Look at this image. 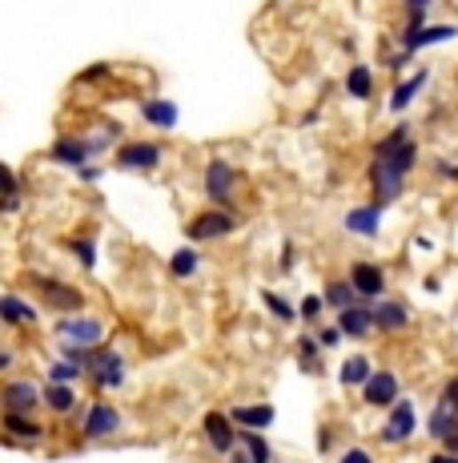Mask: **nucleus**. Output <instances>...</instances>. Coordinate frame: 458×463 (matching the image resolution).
<instances>
[{"instance_id": "f257e3e1", "label": "nucleus", "mask_w": 458, "mask_h": 463, "mask_svg": "<svg viewBox=\"0 0 458 463\" xmlns=\"http://www.w3.org/2000/svg\"><path fill=\"white\" fill-rule=\"evenodd\" d=\"M25 282L36 290V298H41L49 310H57V315H81V310H85V290L73 286V282L52 279V274H36V271H28Z\"/></svg>"}, {"instance_id": "f03ea898", "label": "nucleus", "mask_w": 458, "mask_h": 463, "mask_svg": "<svg viewBox=\"0 0 458 463\" xmlns=\"http://www.w3.org/2000/svg\"><path fill=\"white\" fill-rule=\"evenodd\" d=\"M125 428V415L117 403L109 399H93L89 407H81V439L89 443H101V439H113Z\"/></svg>"}, {"instance_id": "7ed1b4c3", "label": "nucleus", "mask_w": 458, "mask_h": 463, "mask_svg": "<svg viewBox=\"0 0 458 463\" xmlns=\"http://www.w3.org/2000/svg\"><path fill=\"white\" fill-rule=\"evenodd\" d=\"M89 379H93L97 391H117V387H125V379H129V363H125V355L117 347L101 342V347L93 350V363H89Z\"/></svg>"}, {"instance_id": "20e7f679", "label": "nucleus", "mask_w": 458, "mask_h": 463, "mask_svg": "<svg viewBox=\"0 0 458 463\" xmlns=\"http://www.w3.org/2000/svg\"><path fill=\"white\" fill-rule=\"evenodd\" d=\"M36 407H41V383H33V379L0 383V415H36Z\"/></svg>"}, {"instance_id": "39448f33", "label": "nucleus", "mask_w": 458, "mask_h": 463, "mask_svg": "<svg viewBox=\"0 0 458 463\" xmlns=\"http://www.w3.org/2000/svg\"><path fill=\"white\" fill-rule=\"evenodd\" d=\"M52 331H57V339L77 342V347H89V350L101 347V339H105V323L93 315H57Z\"/></svg>"}, {"instance_id": "423d86ee", "label": "nucleus", "mask_w": 458, "mask_h": 463, "mask_svg": "<svg viewBox=\"0 0 458 463\" xmlns=\"http://www.w3.org/2000/svg\"><path fill=\"white\" fill-rule=\"evenodd\" d=\"M415 431H418V411H415V403L410 399H398L394 407L386 411V423H382V443L386 447H402V443H410L415 439Z\"/></svg>"}, {"instance_id": "0eeeda50", "label": "nucleus", "mask_w": 458, "mask_h": 463, "mask_svg": "<svg viewBox=\"0 0 458 463\" xmlns=\"http://www.w3.org/2000/svg\"><path fill=\"white\" fill-rule=\"evenodd\" d=\"M201 436H206V447L217 459H225L237 447V428L229 420V411H206L201 415Z\"/></svg>"}, {"instance_id": "6e6552de", "label": "nucleus", "mask_w": 458, "mask_h": 463, "mask_svg": "<svg viewBox=\"0 0 458 463\" xmlns=\"http://www.w3.org/2000/svg\"><path fill=\"white\" fill-rule=\"evenodd\" d=\"M237 230V218H234V210H206V214H198V218L185 226V238L190 242H213V238H229Z\"/></svg>"}, {"instance_id": "1a4fd4ad", "label": "nucleus", "mask_w": 458, "mask_h": 463, "mask_svg": "<svg viewBox=\"0 0 458 463\" xmlns=\"http://www.w3.org/2000/svg\"><path fill=\"white\" fill-rule=\"evenodd\" d=\"M234 190H237L234 166H229L225 158H213L206 166V198L213 201L217 210H225V206H229V198H234Z\"/></svg>"}, {"instance_id": "9d476101", "label": "nucleus", "mask_w": 458, "mask_h": 463, "mask_svg": "<svg viewBox=\"0 0 458 463\" xmlns=\"http://www.w3.org/2000/svg\"><path fill=\"white\" fill-rule=\"evenodd\" d=\"M398 399H402V383H398L394 371H374V375L366 379V387H362V403H366V407L390 411Z\"/></svg>"}, {"instance_id": "9b49d317", "label": "nucleus", "mask_w": 458, "mask_h": 463, "mask_svg": "<svg viewBox=\"0 0 458 463\" xmlns=\"http://www.w3.org/2000/svg\"><path fill=\"white\" fill-rule=\"evenodd\" d=\"M346 279H350V286H354V294L362 298V302L386 298V271H382L378 263H354Z\"/></svg>"}, {"instance_id": "f8f14e48", "label": "nucleus", "mask_w": 458, "mask_h": 463, "mask_svg": "<svg viewBox=\"0 0 458 463\" xmlns=\"http://www.w3.org/2000/svg\"><path fill=\"white\" fill-rule=\"evenodd\" d=\"M0 443H44L49 428L36 415H0Z\"/></svg>"}, {"instance_id": "ddd939ff", "label": "nucleus", "mask_w": 458, "mask_h": 463, "mask_svg": "<svg viewBox=\"0 0 458 463\" xmlns=\"http://www.w3.org/2000/svg\"><path fill=\"white\" fill-rule=\"evenodd\" d=\"M334 326L342 331V339H354V342L370 339L374 334V306L370 302H354V306H346V310H338Z\"/></svg>"}, {"instance_id": "4468645a", "label": "nucleus", "mask_w": 458, "mask_h": 463, "mask_svg": "<svg viewBox=\"0 0 458 463\" xmlns=\"http://www.w3.org/2000/svg\"><path fill=\"white\" fill-rule=\"evenodd\" d=\"M370 190H374V206H390V201L402 198V190H407V177L394 174L386 161L374 158V166H370Z\"/></svg>"}, {"instance_id": "2eb2a0df", "label": "nucleus", "mask_w": 458, "mask_h": 463, "mask_svg": "<svg viewBox=\"0 0 458 463\" xmlns=\"http://www.w3.org/2000/svg\"><path fill=\"white\" fill-rule=\"evenodd\" d=\"M374 306V331L382 334H402L410 326V310L407 302H398V298H378Z\"/></svg>"}, {"instance_id": "dca6fc26", "label": "nucleus", "mask_w": 458, "mask_h": 463, "mask_svg": "<svg viewBox=\"0 0 458 463\" xmlns=\"http://www.w3.org/2000/svg\"><path fill=\"white\" fill-rule=\"evenodd\" d=\"M229 420H234L237 431H269L277 411L269 403H242V407H229Z\"/></svg>"}, {"instance_id": "f3484780", "label": "nucleus", "mask_w": 458, "mask_h": 463, "mask_svg": "<svg viewBox=\"0 0 458 463\" xmlns=\"http://www.w3.org/2000/svg\"><path fill=\"white\" fill-rule=\"evenodd\" d=\"M157 161H161V145H153V141H125L117 149L121 169H157Z\"/></svg>"}, {"instance_id": "a211bd4d", "label": "nucleus", "mask_w": 458, "mask_h": 463, "mask_svg": "<svg viewBox=\"0 0 458 463\" xmlns=\"http://www.w3.org/2000/svg\"><path fill=\"white\" fill-rule=\"evenodd\" d=\"M0 323L4 326H36L41 323V310L20 294H0Z\"/></svg>"}, {"instance_id": "6ab92c4d", "label": "nucleus", "mask_w": 458, "mask_h": 463, "mask_svg": "<svg viewBox=\"0 0 458 463\" xmlns=\"http://www.w3.org/2000/svg\"><path fill=\"white\" fill-rule=\"evenodd\" d=\"M342 226L350 230V234L358 238H378L382 230V206H354V210H346V218H342Z\"/></svg>"}, {"instance_id": "aec40b11", "label": "nucleus", "mask_w": 458, "mask_h": 463, "mask_svg": "<svg viewBox=\"0 0 458 463\" xmlns=\"http://www.w3.org/2000/svg\"><path fill=\"white\" fill-rule=\"evenodd\" d=\"M49 158L61 161V166H69V169H81L89 158H93V153H89V141L85 137H61V141H52Z\"/></svg>"}, {"instance_id": "412c9836", "label": "nucleus", "mask_w": 458, "mask_h": 463, "mask_svg": "<svg viewBox=\"0 0 458 463\" xmlns=\"http://www.w3.org/2000/svg\"><path fill=\"white\" fill-rule=\"evenodd\" d=\"M41 407H49L52 415H73V411H77V391H73V383H44Z\"/></svg>"}, {"instance_id": "4be33fe9", "label": "nucleus", "mask_w": 458, "mask_h": 463, "mask_svg": "<svg viewBox=\"0 0 458 463\" xmlns=\"http://www.w3.org/2000/svg\"><path fill=\"white\" fill-rule=\"evenodd\" d=\"M458 28L454 25H426L423 33H410V36H402V49L407 53H423V49H431V44H442V41H450Z\"/></svg>"}, {"instance_id": "5701e85b", "label": "nucleus", "mask_w": 458, "mask_h": 463, "mask_svg": "<svg viewBox=\"0 0 458 463\" xmlns=\"http://www.w3.org/2000/svg\"><path fill=\"white\" fill-rule=\"evenodd\" d=\"M426 81H431V69H418L415 77L398 81V85H394V93H390V109H394V114H402V109H407L410 101H415V97L426 89Z\"/></svg>"}, {"instance_id": "b1692460", "label": "nucleus", "mask_w": 458, "mask_h": 463, "mask_svg": "<svg viewBox=\"0 0 458 463\" xmlns=\"http://www.w3.org/2000/svg\"><path fill=\"white\" fill-rule=\"evenodd\" d=\"M322 302H326V310H346V306H354V302H362V298L354 294V286H350V279H330L326 282V290H322Z\"/></svg>"}, {"instance_id": "393cba45", "label": "nucleus", "mask_w": 458, "mask_h": 463, "mask_svg": "<svg viewBox=\"0 0 458 463\" xmlns=\"http://www.w3.org/2000/svg\"><path fill=\"white\" fill-rule=\"evenodd\" d=\"M374 375V363L366 355H350L346 363H342V371H338V379H342V387H358L362 391L366 379Z\"/></svg>"}, {"instance_id": "a878e982", "label": "nucleus", "mask_w": 458, "mask_h": 463, "mask_svg": "<svg viewBox=\"0 0 458 463\" xmlns=\"http://www.w3.org/2000/svg\"><path fill=\"white\" fill-rule=\"evenodd\" d=\"M426 431H431V439L446 443V439L458 431V415H454V411H446V407H439V403H434L431 415H426Z\"/></svg>"}, {"instance_id": "bb28decb", "label": "nucleus", "mask_w": 458, "mask_h": 463, "mask_svg": "<svg viewBox=\"0 0 458 463\" xmlns=\"http://www.w3.org/2000/svg\"><path fill=\"white\" fill-rule=\"evenodd\" d=\"M201 271V254H198V246H182V250L169 258V279H177V282H185V279H193V274Z\"/></svg>"}, {"instance_id": "cd10ccee", "label": "nucleus", "mask_w": 458, "mask_h": 463, "mask_svg": "<svg viewBox=\"0 0 458 463\" xmlns=\"http://www.w3.org/2000/svg\"><path fill=\"white\" fill-rule=\"evenodd\" d=\"M374 158H378V161H386V166L394 169V174H402V177H407L410 169H415V161H418V145H415V141H402V145H398V149H390V153H374Z\"/></svg>"}, {"instance_id": "c85d7f7f", "label": "nucleus", "mask_w": 458, "mask_h": 463, "mask_svg": "<svg viewBox=\"0 0 458 463\" xmlns=\"http://www.w3.org/2000/svg\"><path fill=\"white\" fill-rule=\"evenodd\" d=\"M294 350H298V363H302L306 375H318V371H322V355H326V350L318 347V339H314V334H298Z\"/></svg>"}, {"instance_id": "c756f323", "label": "nucleus", "mask_w": 458, "mask_h": 463, "mask_svg": "<svg viewBox=\"0 0 458 463\" xmlns=\"http://www.w3.org/2000/svg\"><path fill=\"white\" fill-rule=\"evenodd\" d=\"M237 447H245L253 463H274V447H269L266 431H237Z\"/></svg>"}, {"instance_id": "7c9ffc66", "label": "nucleus", "mask_w": 458, "mask_h": 463, "mask_svg": "<svg viewBox=\"0 0 458 463\" xmlns=\"http://www.w3.org/2000/svg\"><path fill=\"white\" fill-rule=\"evenodd\" d=\"M141 117H145L149 125H157V129H174L177 125V106L157 97V101H145V106H141Z\"/></svg>"}, {"instance_id": "2f4dec72", "label": "nucleus", "mask_w": 458, "mask_h": 463, "mask_svg": "<svg viewBox=\"0 0 458 463\" xmlns=\"http://www.w3.org/2000/svg\"><path fill=\"white\" fill-rule=\"evenodd\" d=\"M346 93L358 97V101H366V97L374 93V73L366 69V65H354V69L346 73Z\"/></svg>"}, {"instance_id": "473e14b6", "label": "nucleus", "mask_w": 458, "mask_h": 463, "mask_svg": "<svg viewBox=\"0 0 458 463\" xmlns=\"http://www.w3.org/2000/svg\"><path fill=\"white\" fill-rule=\"evenodd\" d=\"M261 306H266V310L277 318V323H294V318H298L294 302H285V298L274 294V290H261Z\"/></svg>"}, {"instance_id": "72a5a7b5", "label": "nucleus", "mask_w": 458, "mask_h": 463, "mask_svg": "<svg viewBox=\"0 0 458 463\" xmlns=\"http://www.w3.org/2000/svg\"><path fill=\"white\" fill-rule=\"evenodd\" d=\"M69 250H73V258L81 263V271H97V242L93 238H73Z\"/></svg>"}, {"instance_id": "f704fd0d", "label": "nucleus", "mask_w": 458, "mask_h": 463, "mask_svg": "<svg viewBox=\"0 0 458 463\" xmlns=\"http://www.w3.org/2000/svg\"><path fill=\"white\" fill-rule=\"evenodd\" d=\"M322 315H326V302H322V294H306L302 302H298V318H306V323H318L322 326Z\"/></svg>"}, {"instance_id": "c9c22d12", "label": "nucleus", "mask_w": 458, "mask_h": 463, "mask_svg": "<svg viewBox=\"0 0 458 463\" xmlns=\"http://www.w3.org/2000/svg\"><path fill=\"white\" fill-rule=\"evenodd\" d=\"M81 375H85V371H81L77 363H65V358H57L49 367V383H77Z\"/></svg>"}, {"instance_id": "e433bc0d", "label": "nucleus", "mask_w": 458, "mask_h": 463, "mask_svg": "<svg viewBox=\"0 0 458 463\" xmlns=\"http://www.w3.org/2000/svg\"><path fill=\"white\" fill-rule=\"evenodd\" d=\"M402 141H410V129H407V125H398V129H390L386 137H382L378 145H374V153H390V149H398V145H402Z\"/></svg>"}, {"instance_id": "4c0bfd02", "label": "nucleus", "mask_w": 458, "mask_h": 463, "mask_svg": "<svg viewBox=\"0 0 458 463\" xmlns=\"http://www.w3.org/2000/svg\"><path fill=\"white\" fill-rule=\"evenodd\" d=\"M314 339H318L322 350H338L342 342H346V339H342V331H338L334 323H330V326H318V334H314Z\"/></svg>"}, {"instance_id": "58836bf2", "label": "nucleus", "mask_w": 458, "mask_h": 463, "mask_svg": "<svg viewBox=\"0 0 458 463\" xmlns=\"http://www.w3.org/2000/svg\"><path fill=\"white\" fill-rule=\"evenodd\" d=\"M439 407H446V411H454V415H458V375L442 383V391H439Z\"/></svg>"}, {"instance_id": "ea45409f", "label": "nucleus", "mask_w": 458, "mask_h": 463, "mask_svg": "<svg viewBox=\"0 0 458 463\" xmlns=\"http://www.w3.org/2000/svg\"><path fill=\"white\" fill-rule=\"evenodd\" d=\"M338 463H374V455L366 447H346V451L338 455Z\"/></svg>"}, {"instance_id": "a19ab883", "label": "nucleus", "mask_w": 458, "mask_h": 463, "mask_svg": "<svg viewBox=\"0 0 458 463\" xmlns=\"http://www.w3.org/2000/svg\"><path fill=\"white\" fill-rule=\"evenodd\" d=\"M0 193H17V174L0 161Z\"/></svg>"}, {"instance_id": "79ce46f5", "label": "nucleus", "mask_w": 458, "mask_h": 463, "mask_svg": "<svg viewBox=\"0 0 458 463\" xmlns=\"http://www.w3.org/2000/svg\"><path fill=\"white\" fill-rule=\"evenodd\" d=\"M105 77H109V65H89V69L77 77V85H85V81H105Z\"/></svg>"}, {"instance_id": "37998d69", "label": "nucleus", "mask_w": 458, "mask_h": 463, "mask_svg": "<svg viewBox=\"0 0 458 463\" xmlns=\"http://www.w3.org/2000/svg\"><path fill=\"white\" fill-rule=\"evenodd\" d=\"M318 451H322V455L334 451V428H322V431H318Z\"/></svg>"}, {"instance_id": "c03bdc74", "label": "nucleus", "mask_w": 458, "mask_h": 463, "mask_svg": "<svg viewBox=\"0 0 458 463\" xmlns=\"http://www.w3.org/2000/svg\"><path fill=\"white\" fill-rule=\"evenodd\" d=\"M12 367H17V355H12L9 347H0V375H9Z\"/></svg>"}, {"instance_id": "a18cd8bd", "label": "nucleus", "mask_w": 458, "mask_h": 463, "mask_svg": "<svg viewBox=\"0 0 458 463\" xmlns=\"http://www.w3.org/2000/svg\"><path fill=\"white\" fill-rule=\"evenodd\" d=\"M294 263H298V250H294V242H285L282 246V271H290Z\"/></svg>"}, {"instance_id": "49530a36", "label": "nucleus", "mask_w": 458, "mask_h": 463, "mask_svg": "<svg viewBox=\"0 0 458 463\" xmlns=\"http://www.w3.org/2000/svg\"><path fill=\"white\" fill-rule=\"evenodd\" d=\"M17 206H20V193H0V214H4V210H17Z\"/></svg>"}, {"instance_id": "de8ad7c7", "label": "nucleus", "mask_w": 458, "mask_h": 463, "mask_svg": "<svg viewBox=\"0 0 458 463\" xmlns=\"http://www.w3.org/2000/svg\"><path fill=\"white\" fill-rule=\"evenodd\" d=\"M410 57H415V53H407V49H402V53H394V57L386 53V65H390V69H402V65H407Z\"/></svg>"}, {"instance_id": "09e8293b", "label": "nucleus", "mask_w": 458, "mask_h": 463, "mask_svg": "<svg viewBox=\"0 0 458 463\" xmlns=\"http://www.w3.org/2000/svg\"><path fill=\"white\" fill-rule=\"evenodd\" d=\"M225 463H253L250 455H245V447H234V451L225 455Z\"/></svg>"}, {"instance_id": "8fccbe9b", "label": "nucleus", "mask_w": 458, "mask_h": 463, "mask_svg": "<svg viewBox=\"0 0 458 463\" xmlns=\"http://www.w3.org/2000/svg\"><path fill=\"white\" fill-rule=\"evenodd\" d=\"M426 463H458V455H450V451H442V447H439V451H434Z\"/></svg>"}, {"instance_id": "3c124183", "label": "nucleus", "mask_w": 458, "mask_h": 463, "mask_svg": "<svg viewBox=\"0 0 458 463\" xmlns=\"http://www.w3.org/2000/svg\"><path fill=\"white\" fill-rule=\"evenodd\" d=\"M439 174L442 177H454V182H458V166H450V161H439Z\"/></svg>"}, {"instance_id": "603ef678", "label": "nucleus", "mask_w": 458, "mask_h": 463, "mask_svg": "<svg viewBox=\"0 0 458 463\" xmlns=\"http://www.w3.org/2000/svg\"><path fill=\"white\" fill-rule=\"evenodd\" d=\"M442 451H450V455H458V431H454V436H450V439H446V443H442Z\"/></svg>"}, {"instance_id": "864d4df0", "label": "nucleus", "mask_w": 458, "mask_h": 463, "mask_svg": "<svg viewBox=\"0 0 458 463\" xmlns=\"http://www.w3.org/2000/svg\"><path fill=\"white\" fill-rule=\"evenodd\" d=\"M402 4H407V9H426L431 0H402Z\"/></svg>"}]
</instances>
